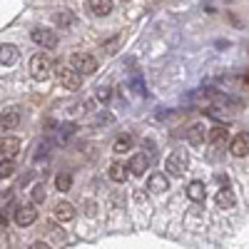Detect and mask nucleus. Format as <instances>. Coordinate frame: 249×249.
<instances>
[{
  "mask_svg": "<svg viewBox=\"0 0 249 249\" xmlns=\"http://www.w3.org/2000/svg\"><path fill=\"white\" fill-rule=\"evenodd\" d=\"M50 72H53V60H50V55H45V53L33 55V60H30V75H33L35 80H45Z\"/></svg>",
  "mask_w": 249,
  "mask_h": 249,
  "instance_id": "f257e3e1",
  "label": "nucleus"
},
{
  "mask_svg": "<svg viewBox=\"0 0 249 249\" xmlns=\"http://www.w3.org/2000/svg\"><path fill=\"white\" fill-rule=\"evenodd\" d=\"M72 65H75V72L77 75H92L97 70V60L92 55H82V53H75L72 55Z\"/></svg>",
  "mask_w": 249,
  "mask_h": 249,
  "instance_id": "f03ea898",
  "label": "nucleus"
},
{
  "mask_svg": "<svg viewBox=\"0 0 249 249\" xmlns=\"http://www.w3.org/2000/svg\"><path fill=\"white\" fill-rule=\"evenodd\" d=\"M187 155H182V152H175V155H170L167 157V162H164V170H167V175H175V177H182L184 172H187Z\"/></svg>",
  "mask_w": 249,
  "mask_h": 249,
  "instance_id": "7ed1b4c3",
  "label": "nucleus"
},
{
  "mask_svg": "<svg viewBox=\"0 0 249 249\" xmlns=\"http://www.w3.org/2000/svg\"><path fill=\"white\" fill-rule=\"evenodd\" d=\"M30 37H33V43L43 45V48H48V50L57 48V35H55L53 30H48V28H35Z\"/></svg>",
  "mask_w": 249,
  "mask_h": 249,
  "instance_id": "20e7f679",
  "label": "nucleus"
},
{
  "mask_svg": "<svg viewBox=\"0 0 249 249\" xmlns=\"http://www.w3.org/2000/svg\"><path fill=\"white\" fill-rule=\"evenodd\" d=\"M57 75H60V82L65 85L68 90H77L82 85V77L72 70V68H65V65H57Z\"/></svg>",
  "mask_w": 249,
  "mask_h": 249,
  "instance_id": "39448f33",
  "label": "nucleus"
},
{
  "mask_svg": "<svg viewBox=\"0 0 249 249\" xmlns=\"http://www.w3.org/2000/svg\"><path fill=\"white\" fill-rule=\"evenodd\" d=\"M35 219H37V212H35L33 204H23L15 210V224L18 227H30Z\"/></svg>",
  "mask_w": 249,
  "mask_h": 249,
  "instance_id": "423d86ee",
  "label": "nucleus"
},
{
  "mask_svg": "<svg viewBox=\"0 0 249 249\" xmlns=\"http://www.w3.org/2000/svg\"><path fill=\"white\" fill-rule=\"evenodd\" d=\"M20 152V140L18 137H3L0 140V160H13Z\"/></svg>",
  "mask_w": 249,
  "mask_h": 249,
  "instance_id": "0eeeda50",
  "label": "nucleus"
},
{
  "mask_svg": "<svg viewBox=\"0 0 249 249\" xmlns=\"http://www.w3.org/2000/svg\"><path fill=\"white\" fill-rule=\"evenodd\" d=\"M167 187H170V182H167V177H164V172H155V175H150V179H147V190H150L152 195H164V192H167Z\"/></svg>",
  "mask_w": 249,
  "mask_h": 249,
  "instance_id": "6e6552de",
  "label": "nucleus"
},
{
  "mask_svg": "<svg viewBox=\"0 0 249 249\" xmlns=\"http://www.w3.org/2000/svg\"><path fill=\"white\" fill-rule=\"evenodd\" d=\"M147 167H150V157L144 155V152L132 155V160L127 162V172H132V175H144V172H147Z\"/></svg>",
  "mask_w": 249,
  "mask_h": 249,
  "instance_id": "1a4fd4ad",
  "label": "nucleus"
},
{
  "mask_svg": "<svg viewBox=\"0 0 249 249\" xmlns=\"http://www.w3.org/2000/svg\"><path fill=\"white\" fill-rule=\"evenodd\" d=\"M247 152H249V137H247V132L234 135V140H232V155L234 157H247Z\"/></svg>",
  "mask_w": 249,
  "mask_h": 249,
  "instance_id": "9d476101",
  "label": "nucleus"
},
{
  "mask_svg": "<svg viewBox=\"0 0 249 249\" xmlns=\"http://www.w3.org/2000/svg\"><path fill=\"white\" fill-rule=\"evenodd\" d=\"M88 8L92 15H110L112 13V0H88Z\"/></svg>",
  "mask_w": 249,
  "mask_h": 249,
  "instance_id": "9b49d317",
  "label": "nucleus"
},
{
  "mask_svg": "<svg viewBox=\"0 0 249 249\" xmlns=\"http://www.w3.org/2000/svg\"><path fill=\"white\" fill-rule=\"evenodd\" d=\"M227 135H230V130H227V127H222V124H219V127H212V130L207 132L204 137H207V142H210V144L219 147V144H224V142H227Z\"/></svg>",
  "mask_w": 249,
  "mask_h": 249,
  "instance_id": "f8f14e48",
  "label": "nucleus"
},
{
  "mask_svg": "<svg viewBox=\"0 0 249 249\" xmlns=\"http://www.w3.org/2000/svg\"><path fill=\"white\" fill-rule=\"evenodd\" d=\"M53 212H55V217H57L60 222H70V219L75 217V207H72L70 202H57Z\"/></svg>",
  "mask_w": 249,
  "mask_h": 249,
  "instance_id": "ddd939ff",
  "label": "nucleus"
},
{
  "mask_svg": "<svg viewBox=\"0 0 249 249\" xmlns=\"http://www.w3.org/2000/svg\"><path fill=\"white\" fill-rule=\"evenodd\" d=\"M130 177V172H127V164L124 162H112L110 164V179L112 182H124Z\"/></svg>",
  "mask_w": 249,
  "mask_h": 249,
  "instance_id": "4468645a",
  "label": "nucleus"
},
{
  "mask_svg": "<svg viewBox=\"0 0 249 249\" xmlns=\"http://www.w3.org/2000/svg\"><path fill=\"white\" fill-rule=\"evenodd\" d=\"M0 62H3V65L18 62V48L15 45H0Z\"/></svg>",
  "mask_w": 249,
  "mask_h": 249,
  "instance_id": "2eb2a0df",
  "label": "nucleus"
},
{
  "mask_svg": "<svg viewBox=\"0 0 249 249\" xmlns=\"http://www.w3.org/2000/svg\"><path fill=\"white\" fill-rule=\"evenodd\" d=\"M18 122H20V115L15 110L3 112L0 115V130H13V127H18Z\"/></svg>",
  "mask_w": 249,
  "mask_h": 249,
  "instance_id": "dca6fc26",
  "label": "nucleus"
},
{
  "mask_svg": "<svg viewBox=\"0 0 249 249\" xmlns=\"http://www.w3.org/2000/svg\"><path fill=\"white\" fill-rule=\"evenodd\" d=\"M112 150H115L117 155L130 152V150H132V137H130V135H120V137L115 140V144H112Z\"/></svg>",
  "mask_w": 249,
  "mask_h": 249,
  "instance_id": "f3484780",
  "label": "nucleus"
},
{
  "mask_svg": "<svg viewBox=\"0 0 249 249\" xmlns=\"http://www.w3.org/2000/svg\"><path fill=\"white\" fill-rule=\"evenodd\" d=\"M187 140H190L192 144H202L204 142V124H192L190 130H187Z\"/></svg>",
  "mask_w": 249,
  "mask_h": 249,
  "instance_id": "a211bd4d",
  "label": "nucleus"
},
{
  "mask_svg": "<svg viewBox=\"0 0 249 249\" xmlns=\"http://www.w3.org/2000/svg\"><path fill=\"white\" fill-rule=\"evenodd\" d=\"M187 197H190L192 202H202L204 199V184L202 182H190V187H187Z\"/></svg>",
  "mask_w": 249,
  "mask_h": 249,
  "instance_id": "6ab92c4d",
  "label": "nucleus"
},
{
  "mask_svg": "<svg viewBox=\"0 0 249 249\" xmlns=\"http://www.w3.org/2000/svg\"><path fill=\"white\" fill-rule=\"evenodd\" d=\"M15 175V160H0V179H8Z\"/></svg>",
  "mask_w": 249,
  "mask_h": 249,
  "instance_id": "aec40b11",
  "label": "nucleus"
},
{
  "mask_svg": "<svg viewBox=\"0 0 249 249\" xmlns=\"http://www.w3.org/2000/svg\"><path fill=\"white\" fill-rule=\"evenodd\" d=\"M217 204H219V207H232V204H234L232 190H219V192H217Z\"/></svg>",
  "mask_w": 249,
  "mask_h": 249,
  "instance_id": "412c9836",
  "label": "nucleus"
},
{
  "mask_svg": "<svg viewBox=\"0 0 249 249\" xmlns=\"http://www.w3.org/2000/svg\"><path fill=\"white\" fill-rule=\"evenodd\" d=\"M72 23H75L72 13H55V25H60V28H70Z\"/></svg>",
  "mask_w": 249,
  "mask_h": 249,
  "instance_id": "4be33fe9",
  "label": "nucleus"
},
{
  "mask_svg": "<svg viewBox=\"0 0 249 249\" xmlns=\"http://www.w3.org/2000/svg\"><path fill=\"white\" fill-rule=\"evenodd\" d=\"M55 187L60 192H68L70 187H72V177L70 175H57V179H55Z\"/></svg>",
  "mask_w": 249,
  "mask_h": 249,
  "instance_id": "5701e85b",
  "label": "nucleus"
},
{
  "mask_svg": "<svg viewBox=\"0 0 249 249\" xmlns=\"http://www.w3.org/2000/svg\"><path fill=\"white\" fill-rule=\"evenodd\" d=\"M33 202L37 204V202H45V187L43 184H37L35 190H33Z\"/></svg>",
  "mask_w": 249,
  "mask_h": 249,
  "instance_id": "b1692460",
  "label": "nucleus"
},
{
  "mask_svg": "<svg viewBox=\"0 0 249 249\" xmlns=\"http://www.w3.org/2000/svg\"><path fill=\"white\" fill-rule=\"evenodd\" d=\"M97 97H100V100H107V97H110V88H100V90H97Z\"/></svg>",
  "mask_w": 249,
  "mask_h": 249,
  "instance_id": "393cba45",
  "label": "nucleus"
},
{
  "mask_svg": "<svg viewBox=\"0 0 249 249\" xmlns=\"http://www.w3.org/2000/svg\"><path fill=\"white\" fill-rule=\"evenodd\" d=\"M30 249H50V247H48V244H45V242H35V244H33V247H30Z\"/></svg>",
  "mask_w": 249,
  "mask_h": 249,
  "instance_id": "a878e982",
  "label": "nucleus"
},
{
  "mask_svg": "<svg viewBox=\"0 0 249 249\" xmlns=\"http://www.w3.org/2000/svg\"><path fill=\"white\" fill-rule=\"evenodd\" d=\"M122 3H130V0H122Z\"/></svg>",
  "mask_w": 249,
  "mask_h": 249,
  "instance_id": "bb28decb",
  "label": "nucleus"
}]
</instances>
